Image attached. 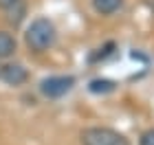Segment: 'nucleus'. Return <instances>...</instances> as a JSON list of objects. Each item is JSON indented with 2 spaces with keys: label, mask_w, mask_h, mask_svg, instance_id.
<instances>
[{
  "label": "nucleus",
  "mask_w": 154,
  "mask_h": 145,
  "mask_svg": "<svg viewBox=\"0 0 154 145\" xmlns=\"http://www.w3.org/2000/svg\"><path fill=\"white\" fill-rule=\"evenodd\" d=\"M24 42L33 53H44L48 48H53L57 42L55 24L48 18H35L24 31Z\"/></svg>",
  "instance_id": "1"
},
{
  "label": "nucleus",
  "mask_w": 154,
  "mask_h": 145,
  "mask_svg": "<svg viewBox=\"0 0 154 145\" xmlns=\"http://www.w3.org/2000/svg\"><path fill=\"white\" fill-rule=\"evenodd\" d=\"M82 145H130V141L125 139L121 132H117L112 128H86L79 134Z\"/></svg>",
  "instance_id": "2"
},
{
  "label": "nucleus",
  "mask_w": 154,
  "mask_h": 145,
  "mask_svg": "<svg viewBox=\"0 0 154 145\" xmlns=\"http://www.w3.org/2000/svg\"><path fill=\"white\" fill-rule=\"evenodd\" d=\"M73 86H75L73 75H51V77H44L40 81V92L46 99H60L66 92H71Z\"/></svg>",
  "instance_id": "3"
},
{
  "label": "nucleus",
  "mask_w": 154,
  "mask_h": 145,
  "mask_svg": "<svg viewBox=\"0 0 154 145\" xmlns=\"http://www.w3.org/2000/svg\"><path fill=\"white\" fill-rule=\"evenodd\" d=\"M0 77L9 86H22L24 81L29 79V71H26L22 64H5L0 68Z\"/></svg>",
  "instance_id": "4"
},
{
  "label": "nucleus",
  "mask_w": 154,
  "mask_h": 145,
  "mask_svg": "<svg viewBox=\"0 0 154 145\" xmlns=\"http://www.w3.org/2000/svg\"><path fill=\"white\" fill-rule=\"evenodd\" d=\"M88 90L93 95H110L117 90V84L112 79H103V77H97V79H90L88 81Z\"/></svg>",
  "instance_id": "5"
},
{
  "label": "nucleus",
  "mask_w": 154,
  "mask_h": 145,
  "mask_svg": "<svg viewBox=\"0 0 154 145\" xmlns=\"http://www.w3.org/2000/svg\"><path fill=\"white\" fill-rule=\"evenodd\" d=\"M16 53V38L7 31H0V59H7Z\"/></svg>",
  "instance_id": "6"
},
{
  "label": "nucleus",
  "mask_w": 154,
  "mask_h": 145,
  "mask_svg": "<svg viewBox=\"0 0 154 145\" xmlns=\"http://www.w3.org/2000/svg\"><path fill=\"white\" fill-rule=\"evenodd\" d=\"M123 0H93V9L99 13V16H110L117 9H121Z\"/></svg>",
  "instance_id": "7"
},
{
  "label": "nucleus",
  "mask_w": 154,
  "mask_h": 145,
  "mask_svg": "<svg viewBox=\"0 0 154 145\" xmlns=\"http://www.w3.org/2000/svg\"><path fill=\"white\" fill-rule=\"evenodd\" d=\"M7 13H9V22H13V24H18L20 20H22V16H24V2L22 0H18V2H13L9 9H7Z\"/></svg>",
  "instance_id": "8"
},
{
  "label": "nucleus",
  "mask_w": 154,
  "mask_h": 145,
  "mask_svg": "<svg viewBox=\"0 0 154 145\" xmlns=\"http://www.w3.org/2000/svg\"><path fill=\"white\" fill-rule=\"evenodd\" d=\"M115 53V42H108V44H103L101 48H97V53H93L88 57V62H99V59H106L108 55H112Z\"/></svg>",
  "instance_id": "9"
},
{
  "label": "nucleus",
  "mask_w": 154,
  "mask_h": 145,
  "mask_svg": "<svg viewBox=\"0 0 154 145\" xmlns=\"http://www.w3.org/2000/svg\"><path fill=\"white\" fill-rule=\"evenodd\" d=\"M139 145H154V128L152 130H145L139 139Z\"/></svg>",
  "instance_id": "10"
},
{
  "label": "nucleus",
  "mask_w": 154,
  "mask_h": 145,
  "mask_svg": "<svg viewBox=\"0 0 154 145\" xmlns=\"http://www.w3.org/2000/svg\"><path fill=\"white\" fill-rule=\"evenodd\" d=\"M13 2H18V0H0V9H5V11H7Z\"/></svg>",
  "instance_id": "11"
}]
</instances>
